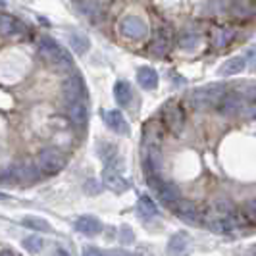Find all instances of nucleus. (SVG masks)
Listing matches in <instances>:
<instances>
[{
  "instance_id": "obj_6",
  "label": "nucleus",
  "mask_w": 256,
  "mask_h": 256,
  "mask_svg": "<svg viewBox=\"0 0 256 256\" xmlns=\"http://www.w3.org/2000/svg\"><path fill=\"white\" fill-rule=\"evenodd\" d=\"M162 122L174 135H180L185 129L187 118H185V110L181 108V104L178 102H168L162 110Z\"/></svg>"
},
{
  "instance_id": "obj_17",
  "label": "nucleus",
  "mask_w": 256,
  "mask_h": 256,
  "mask_svg": "<svg viewBox=\"0 0 256 256\" xmlns=\"http://www.w3.org/2000/svg\"><path fill=\"white\" fill-rule=\"evenodd\" d=\"M235 37H237V33L231 27H216V29H212V44L216 48L230 46L231 42L235 40Z\"/></svg>"
},
{
  "instance_id": "obj_13",
  "label": "nucleus",
  "mask_w": 256,
  "mask_h": 256,
  "mask_svg": "<svg viewBox=\"0 0 256 256\" xmlns=\"http://www.w3.org/2000/svg\"><path fill=\"white\" fill-rule=\"evenodd\" d=\"M102 183L104 187H108L114 192H124L129 189V181L116 170V168H106L102 174Z\"/></svg>"
},
{
  "instance_id": "obj_37",
  "label": "nucleus",
  "mask_w": 256,
  "mask_h": 256,
  "mask_svg": "<svg viewBox=\"0 0 256 256\" xmlns=\"http://www.w3.org/2000/svg\"><path fill=\"white\" fill-rule=\"evenodd\" d=\"M0 256H16V254H14V252H10V250H2V252H0Z\"/></svg>"
},
{
  "instance_id": "obj_7",
  "label": "nucleus",
  "mask_w": 256,
  "mask_h": 256,
  "mask_svg": "<svg viewBox=\"0 0 256 256\" xmlns=\"http://www.w3.org/2000/svg\"><path fill=\"white\" fill-rule=\"evenodd\" d=\"M37 166L44 174H58L66 166V156L58 148H44L38 152Z\"/></svg>"
},
{
  "instance_id": "obj_38",
  "label": "nucleus",
  "mask_w": 256,
  "mask_h": 256,
  "mask_svg": "<svg viewBox=\"0 0 256 256\" xmlns=\"http://www.w3.org/2000/svg\"><path fill=\"white\" fill-rule=\"evenodd\" d=\"M250 256H256V244L250 246Z\"/></svg>"
},
{
  "instance_id": "obj_9",
  "label": "nucleus",
  "mask_w": 256,
  "mask_h": 256,
  "mask_svg": "<svg viewBox=\"0 0 256 256\" xmlns=\"http://www.w3.org/2000/svg\"><path fill=\"white\" fill-rule=\"evenodd\" d=\"M38 176H40V170L35 164H16L8 172V180H12L14 183H29V181L38 180Z\"/></svg>"
},
{
  "instance_id": "obj_10",
  "label": "nucleus",
  "mask_w": 256,
  "mask_h": 256,
  "mask_svg": "<svg viewBox=\"0 0 256 256\" xmlns=\"http://www.w3.org/2000/svg\"><path fill=\"white\" fill-rule=\"evenodd\" d=\"M228 12H230L233 20L248 22L256 16V6L252 0H233L228 6Z\"/></svg>"
},
{
  "instance_id": "obj_1",
  "label": "nucleus",
  "mask_w": 256,
  "mask_h": 256,
  "mask_svg": "<svg viewBox=\"0 0 256 256\" xmlns=\"http://www.w3.org/2000/svg\"><path fill=\"white\" fill-rule=\"evenodd\" d=\"M246 102H250L248 96H246L243 90H241V87L237 85L235 90L224 92V96L220 98L216 110H218V114L224 116V118H235V116H241Z\"/></svg>"
},
{
  "instance_id": "obj_16",
  "label": "nucleus",
  "mask_w": 256,
  "mask_h": 256,
  "mask_svg": "<svg viewBox=\"0 0 256 256\" xmlns=\"http://www.w3.org/2000/svg\"><path fill=\"white\" fill-rule=\"evenodd\" d=\"M104 122L118 135H126L128 133V122H126V118L120 110H106L104 112Z\"/></svg>"
},
{
  "instance_id": "obj_4",
  "label": "nucleus",
  "mask_w": 256,
  "mask_h": 256,
  "mask_svg": "<svg viewBox=\"0 0 256 256\" xmlns=\"http://www.w3.org/2000/svg\"><path fill=\"white\" fill-rule=\"evenodd\" d=\"M244 216H218V214H212V212H206L204 214V224L206 228L214 233H230V231L237 230L239 226L244 224Z\"/></svg>"
},
{
  "instance_id": "obj_35",
  "label": "nucleus",
  "mask_w": 256,
  "mask_h": 256,
  "mask_svg": "<svg viewBox=\"0 0 256 256\" xmlns=\"http://www.w3.org/2000/svg\"><path fill=\"white\" fill-rule=\"evenodd\" d=\"M52 256H70V252H68L66 248H56V250H54V254H52Z\"/></svg>"
},
{
  "instance_id": "obj_27",
  "label": "nucleus",
  "mask_w": 256,
  "mask_h": 256,
  "mask_svg": "<svg viewBox=\"0 0 256 256\" xmlns=\"http://www.w3.org/2000/svg\"><path fill=\"white\" fill-rule=\"evenodd\" d=\"M198 33H192V31H183L178 38V42H180V48L183 50H192V48H196V44H198Z\"/></svg>"
},
{
  "instance_id": "obj_34",
  "label": "nucleus",
  "mask_w": 256,
  "mask_h": 256,
  "mask_svg": "<svg viewBox=\"0 0 256 256\" xmlns=\"http://www.w3.org/2000/svg\"><path fill=\"white\" fill-rule=\"evenodd\" d=\"M83 256H104V254H102V250H98V248H94V246H89V248H85Z\"/></svg>"
},
{
  "instance_id": "obj_20",
  "label": "nucleus",
  "mask_w": 256,
  "mask_h": 256,
  "mask_svg": "<svg viewBox=\"0 0 256 256\" xmlns=\"http://www.w3.org/2000/svg\"><path fill=\"white\" fill-rule=\"evenodd\" d=\"M246 68V58L244 56H233L230 60H226L224 66L220 68V76H239Z\"/></svg>"
},
{
  "instance_id": "obj_15",
  "label": "nucleus",
  "mask_w": 256,
  "mask_h": 256,
  "mask_svg": "<svg viewBox=\"0 0 256 256\" xmlns=\"http://www.w3.org/2000/svg\"><path fill=\"white\" fill-rule=\"evenodd\" d=\"M76 230L79 233H83V235H87V237H94V235H98L102 231V224L94 216H81L76 222Z\"/></svg>"
},
{
  "instance_id": "obj_5",
  "label": "nucleus",
  "mask_w": 256,
  "mask_h": 256,
  "mask_svg": "<svg viewBox=\"0 0 256 256\" xmlns=\"http://www.w3.org/2000/svg\"><path fill=\"white\" fill-rule=\"evenodd\" d=\"M148 185L156 191L158 198H160L164 204L174 206L178 200H181L180 187H178L176 183H172V181H162L160 176H150V178H148Z\"/></svg>"
},
{
  "instance_id": "obj_31",
  "label": "nucleus",
  "mask_w": 256,
  "mask_h": 256,
  "mask_svg": "<svg viewBox=\"0 0 256 256\" xmlns=\"http://www.w3.org/2000/svg\"><path fill=\"white\" fill-rule=\"evenodd\" d=\"M243 216L250 222H256V198H248L244 202V210H243Z\"/></svg>"
},
{
  "instance_id": "obj_36",
  "label": "nucleus",
  "mask_w": 256,
  "mask_h": 256,
  "mask_svg": "<svg viewBox=\"0 0 256 256\" xmlns=\"http://www.w3.org/2000/svg\"><path fill=\"white\" fill-rule=\"evenodd\" d=\"M248 56H250V58H254V60H256V46H254V48H250V50H248ZM254 60H252V64H254ZM254 70H256V66H254Z\"/></svg>"
},
{
  "instance_id": "obj_32",
  "label": "nucleus",
  "mask_w": 256,
  "mask_h": 256,
  "mask_svg": "<svg viewBox=\"0 0 256 256\" xmlns=\"http://www.w3.org/2000/svg\"><path fill=\"white\" fill-rule=\"evenodd\" d=\"M85 191L90 192V194H96V192L102 191V185H100L98 181L90 180V181H87V183H85Z\"/></svg>"
},
{
  "instance_id": "obj_2",
  "label": "nucleus",
  "mask_w": 256,
  "mask_h": 256,
  "mask_svg": "<svg viewBox=\"0 0 256 256\" xmlns=\"http://www.w3.org/2000/svg\"><path fill=\"white\" fill-rule=\"evenodd\" d=\"M224 85H208L202 89H194L189 94V102L194 110H206L212 106H218L220 98L224 96Z\"/></svg>"
},
{
  "instance_id": "obj_23",
  "label": "nucleus",
  "mask_w": 256,
  "mask_h": 256,
  "mask_svg": "<svg viewBox=\"0 0 256 256\" xmlns=\"http://www.w3.org/2000/svg\"><path fill=\"white\" fill-rule=\"evenodd\" d=\"M114 96L116 102L120 106H129L131 98H133V90H131V85L128 81H118L114 85Z\"/></svg>"
},
{
  "instance_id": "obj_21",
  "label": "nucleus",
  "mask_w": 256,
  "mask_h": 256,
  "mask_svg": "<svg viewBox=\"0 0 256 256\" xmlns=\"http://www.w3.org/2000/svg\"><path fill=\"white\" fill-rule=\"evenodd\" d=\"M68 112H70V118H72L74 126L81 128V126H85V124H87L89 112H87V106H85L83 100H79V102H76V104H70Z\"/></svg>"
},
{
  "instance_id": "obj_14",
  "label": "nucleus",
  "mask_w": 256,
  "mask_h": 256,
  "mask_svg": "<svg viewBox=\"0 0 256 256\" xmlns=\"http://www.w3.org/2000/svg\"><path fill=\"white\" fill-rule=\"evenodd\" d=\"M0 33L4 37H20L26 33V26L20 20H16L14 16L0 14Z\"/></svg>"
},
{
  "instance_id": "obj_24",
  "label": "nucleus",
  "mask_w": 256,
  "mask_h": 256,
  "mask_svg": "<svg viewBox=\"0 0 256 256\" xmlns=\"http://www.w3.org/2000/svg\"><path fill=\"white\" fill-rule=\"evenodd\" d=\"M137 212H139V216L142 220H152L158 214V208H156V204H154V200L150 196H141L139 202H137Z\"/></svg>"
},
{
  "instance_id": "obj_39",
  "label": "nucleus",
  "mask_w": 256,
  "mask_h": 256,
  "mask_svg": "<svg viewBox=\"0 0 256 256\" xmlns=\"http://www.w3.org/2000/svg\"><path fill=\"white\" fill-rule=\"evenodd\" d=\"M0 4H4V0H0Z\"/></svg>"
},
{
  "instance_id": "obj_25",
  "label": "nucleus",
  "mask_w": 256,
  "mask_h": 256,
  "mask_svg": "<svg viewBox=\"0 0 256 256\" xmlns=\"http://www.w3.org/2000/svg\"><path fill=\"white\" fill-rule=\"evenodd\" d=\"M208 212L218 214V216H235L237 214L235 212V206H233V202H231L230 198H216Z\"/></svg>"
},
{
  "instance_id": "obj_8",
  "label": "nucleus",
  "mask_w": 256,
  "mask_h": 256,
  "mask_svg": "<svg viewBox=\"0 0 256 256\" xmlns=\"http://www.w3.org/2000/svg\"><path fill=\"white\" fill-rule=\"evenodd\" d=\"M120 31L124 37L131 38V40H142L148 33V27L139 16H126L120 22Z\"/></svg>"
},
{
  "instance_id": "obj_11",
  "label": "nucleus",
  "mask_w": 256,
  "mask_h": 256,
  "mask_svg": "<svg viewBox=\"0 0 256 256\" xmlns=\"http://www.w3.org/2000/svg\"><path fill=\"white\" fill-rule=\"evenodd\" d=\"M62 94H64L68 106L76 104L83 98V81L79 76H70L62 83Z\"/></svg>"
},
{
  "instance_id": "obj_29",
  "label": "nucleus",
  "mask_w": 256,
  "mask_h": 256,
  "mask_svg": "<svg viewBox=\"0 0 256 256\" xmlns=\"http://www.w3.org/2000/svg\"><path fill=\"white\" fill-rule=\"evenodd\" d=\"M24 226L29 228V230H37V231H50V226H48V222L42 218H33V216H29V218L24 220Z\"/></svg>"
},
{
  "instance_id": "obj_28",
  "label": "nucleus",
  "mask_w": 256,
  "mask_h": 256,
  "mask_svg": "<svg viewBox=\"0 0 256 256\" xmlns=\"http://www.w3.org/2000/svg\"><path fill=\"white\" fill-rule=\"evenodd\" d=\"M76 6L79 14H83V16H94V14L98 12V8H100L98 0H77Z\"/></svg>"
},
{
  "instance_id": "obj_22",
  "label": "nucleus",
  "mask_w": 256,
  "mask_h": 256,
  "mask_svg": "<svg viewBox=\"0 0 256 256\" xmlns=\"http://www.w3.org/2000/svg\"><path fill=\"white\" fill-rule=\"evenodd\" d=\"M137 81L142 89L152 90L158 87V74L154 72L152 68H141L139 74H137Z\"/></svg>"
},
{
  "instance_id": "obj_26",
  "label": "nucleus",
  "mask_w": 256,
  "mask_h": 256,
  "mask_svg": "<svg viewBox=\"0 0 256 256\" xmlns=\"http://www.w3.org/2000/svg\"><path fill=\"white\" fill-rule=\"evenodd\" d=\"M70 44H72L74 52H77V54H85L90 46L89 38L85 37L83 33H72L70 35Z\"/></svg>"
},
{
  "instance_id": "obj_3",
  "label": "nucleus",
  "mask_w": 256,
  "mask_h": 256,
  "mask_svg": "<svg viewBox=\"0 0 256 256\" xmlns=\"http://www.w3.org/2000/svg\"><path fill=\"white\" fill-rule=\"evenodd\" d=\"M38 50H40V56L46 62H50L52 66H58V68H70L72 66V56L54 38H48V37L40 38Z\"/></svg>"
},
{
  "instance_id": "obj_30",
  "label": "nucleus",
  "mask_w": 256,
  "mask_h": 256,
  "mask_svg": "<svg viewBox=\"0 0 256 256\" xmlns=\"http://www.w3.org/2000/svg\"><path fill=\"white\" fill-rule=\"evenodd\" d=\"M24 248L29 250V252H40V248H42V239L38 237V235H29L24 239Z\"/></svg>"
},
{
  "instance_id": "obj_19",
  "label": "nucleus",
  "mask_w": 256,
  "mask_h": 256,
  "mask_svg": "<svg viewBox=\"0 0 256 256\" xmlns=\"http://www.w3.org/2000/svg\"><path fill=\"white\" fill-rule=\"evenodd\" d=\"M168 50H170V35H168V29L160 27L156 37H154L152 44H150V52H152L154 56L162 58V56L168 54Z\"/></svg>"
},
{
  "instance_id": "obj_18",
  "label": "nucleus",
  "mask_w": 256,
  "mask_h": 256,
  "mask_svg": "<svg viewBox=\"0 0 256 256\" xmlns=\"http://www.w3.org/2000/svg\"><path fill=\"white\" fill-rule=\"evenodd\" d=\"M189 235L187 233H176L172 239H170V243H168V254L170 256H183L187 252V248H189Z\"/></svg>"
},
{
  "instance_id": "obj_12",
  "label": "nucleus",
  "mask_w": 256,
  "mask_h": 256,
  "mask_svg": "<svg viewBox=\"0 0 256 256\" xmlns=\"http://www.w3.org/2000/svg\"><path fill=\"white\" fill-rule=\"evenodd\" d=\"M172 208H174V212H176L183 222H187V224H196V222L200 220V216H202L200 210H198V206L194 204L192 200H185V198L178 200Z\"/></svg>"
},
{
  "instance_id": "obj_33",
  "label": "nucleus",
  "mask_w": 256,
  "mask_h": 256,
  "mask_svg": "<svg viewBox=\"0 0 256 256\" xmlns=\"http://www.w3.org/2000/svg\"><path fill=\"white\" fill-rule=\"evenodd\" d=\"M133 241V231L129 228H122V243H131Z\"/></svg>"
}]
</instances>
